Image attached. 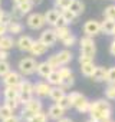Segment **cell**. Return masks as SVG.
<instances>
[{
	"label": "cell",
	"mask_w": 115,
	"mask_h": 122,
	"mask_svg": "<svg viewBox=\"0 0 115 122\" xmlns=\"http://www.w3.org/2000/svg\"><path fill=\"white\" fill-rule=\"evenodd\" d=\"M3 95H5V99H17L19 98V88L17 86H6Z\"/></svg>",
	"instance_id": "24"
},
{
	"label": "cell",
	"mask_w": 115,
	"mask_h": 122,
	"mask_svg": "<svg viewBox=\"0 0 115 122\" xmlns=\"http://www.w3.org/2000/svg\"><path fill=\"white\" fill-rule=\"evenodd\" d=\"M26 25L32 30H39V29H42L47 23H46L45 15H42V13H30L27 16V19H26Z\"/></svg>",
	"instance_id": "5"
},
{
	"label": "cell",
	"mask_w": 115,
	"mask_h": 122,
	"mask_svg": "<svg viewBox=\"0 0 115 122\" xmlns=\"http://www.w3.org/2000/svg\"><path fill=\"white\" fill-rule=\"evenodd\" d=\"M63 26H68V22H66V20H65V17L61 15V17L58 19V22L55 23V26H53V27H63Z\"/></svg>",
	"instance_id": "44"
},
{
	"label": "cell",
	"mask_w": 115,
	"mask_h": 122,
	"mask_svg": "<svg viewBox=\"0 0 115 122\" xmlns=\"http://www.w3.org/2000/svg\"><path fill=\"white\" fill-rule=\"evenodd\" d=\"M30 2H32V5H33V6H39V5L43 2V0H30Z\"/></svg>",
	"instance_id": "50"
},
{
	"label": "cell",
	"mask_w": 115,
	"mask_h": 122,
	"mask_svg": "<svg viewBox=\"0 0 115 122\" xmlns=\"http://www.w3.org/2000/svg\"><path fill=\"white\" fill-rule=\"evenodd\" d=\"M7 57H9V53H7V50H0V60H7Z\"/></svg>",
	"instance_id": "48"
},
{
	"label": "cell",
	"mask_w": 115,
	"mask_h": 122,
	"mask_svg": "<svg viewBox=\"0 0 115 122\" xmlns=\"http://www.w3.org/2000/svg\"><path fill=\"white\" fill-rule=\"evenodd\" d=\"M13 2H15V5H20L23 2H27V0H13Z\"/></svg>",
	"instance_id": "52"
},
{
	"label": "cell",
	"mask_w": 115,
	"mask_h": 122,
	"mask_svg": "<svg viewBox=\"0 0 115 122\" xmlns=\"http://www.w3.org/2000/svg\"><path fill=\"white\" fill-rule=\"evenodd\" d=\"M66 93H65V89L61 86V85H56V86H52V89H50V93H49V96H50V99L52 101H55V102H58L62 96H65Z\"/></svg>",
	"instance_id": "16"
},
{
	"label": "cell",
	"mask_w": 115,
	"mask_h": 122,
	"mask_svg": "<svg viewBox=\"0 0 115 122\" xmlns=\"http://www.w3.org/2000/svg\"><path fill=\"white\" fill-rule=\"evenodd\" d=\"M101 32H102V30H101V22H98V20H88V22L84 25V33H85L86 36L94 37V36L99 35Z\"/></svg>",
	"instance_id": "6"
},
{
	"label": "cell",
	"mask_w": 115,
	"mask_h": 122,
	"mask_svg": "<svg viewBox=\"0 0 115 122\" xmlns=\"http://www.w3.org/2000/svg\"><path fill=\"white\" fill-rule=\"evenodd\" d=\"M75 42H76V37L71 33L68 37H65L63 40H62V43H63V46H66V47H71V46H73L75 45Z\"/></svg>",
	"instance_id": "39"
},
{
	"label": "cell",
	"mask_w": 115,
	"mask_h": 122,
	"mask_svg": "<svg viewBox=\"0 0 115 122\" xmlns=\"http://www.w3.org/2000/svg\"><path fill=\"white\" fill-rule=\"evenodd\" d=\"M69 98H71L72 106H73V108H76V109L88 101V99H86L82 93H79V92H71V93H69Z\"/></svg>",
	"instance_id": "14"
},
{
	"label": "cell",
	"mask_w": 115,
	"mask_h": 122,
	"mask_svg": "<svg viewBox=\"0 0 115 122\" xmlns=\"http://www.w3.org/2000/svg\"><path fill=\"white\" fill-rule=\"evenodd\" d=\"M47 49H49V46L45 45L42 40H35L33 42V46L30 49V53L33 56H42V55H45L47 52Z\"/></svg>",
	"instance_id": "12"
},
{
	"label": "cell",
	"mask_w": 115,
	"mask_h": 122,
	"mask_svg": "<svg viewBox=\"0 0 115 122\" xmlns=\"http://www.w3.org/2000/svg\"><path fill=\"white\" fill-rule=\"evenodd\" d=\"M39 40H42L45 45H47L49 47L50 46H53L55 43H56V40H58V35H56V30L55 29H46V30H43L42 33H40V39Z\"/></svg>",
	"instance_id": "8"
},
{
	"label": "cell",
	"mask_w": 115,
	"mask_h": 122,
	"mask_svg": "<svg viewBox=\"0 0 115 122\" xmlns=\"http://www.w3.org/2000/svg\"><path fill=\"white\" fill-rule=\"evenodd\" d=\"M0 16H2V10H0Z\"/></svg>",
	"instance_id": "57"
},
{
	"label": "cell",
	"mask_w": 115,
	"mask_h": 122,
	"mask_svg": "<svg viewBox=\"0 0 115 122\" xmlns=\"http://www.w3.org/2000/svg\"><path fill=\"white\" fill-rule=\"evenodd\" d=\"M25 108H23V111H22V118L26 121V122H29V119L35 115V113H37V112H40L42 111V102H40V99H35V98H32L26 105H23Z\"/></svg>",
	"instance_id": "2"
},
{
	"label": "cell",
	"mask_w": 115,
	"mask_h": 122,
	"mask_svg": "<svg viewBox=\"0 0 115 122\" xmlns=\"http://www.w3.org/2000/svg\"><path fill=\"white\" fill-rule=\"evenodd\" d=\"M0 6H2V0H0Z\"/></svg>",
	"instance_id": "56"
},
{
	"label": "cell",
	"mask_w": 115,
	"mask_h": 122,
	"mask_svg": "<svg viewBox=\"0 0 115 122\" xmlns=\"http://www.w3.org/2000/svg\"><path fill=\"white\" fill-rule=\"evenodd\" d=\"M6 101V105L10 108V109H17V106L20 105V102H19V99H5Z\"/></svg>",
	"instance_id": "41"
},
{
	"label": "cell",
	"mask_w": 115,
	"mask_h": 122,
	"mask_svg": "<svg viewBox=\"0 0 115 122\" xmlns=\"http://www.w3.org/2000/svg\"><path fill=\"white\" fill-rule=\"evenodd\" d=\"M69 10H72L76 16H81L85 10V5L81 2V0H72V3L69 6Z\"/></svg>",
	"instance_id": "22"
},
{
	"label": "cell",
	"mask_w": 115,
	"mask_h": 122,
	"mask_svg": "<svg viewBox=\"0 0 115 122\" xmlns=\"http://www.w3.org/2000/svg\"><path fill=\"white\" fill-rule=\"evenodd\" d=\"M115 29V20L111 19H104V22H101V30L105 35H112Z\"/></svg>",
	"instance_id": "18"
},
{
	"label": "cell",
	"mask_w": 115,
	"mask_h": 122,
	"mask_svg": "<svg viewBox=\"0 0 115 122\" xmlns=\"http://www.w3.org/2000/svg\"><path fill=\"white\" fill-rule=\"evenodd\" d=\"M12 115H13V109H10L6 103L0 106V119H2V121L9 118V116H12Z\"/></svg>",
	"instance_id": "29"
},
{
	"label": "cell",
	"mask_w": 115,
	"mask_h": 122,
	"mask_svg": "<svg viewBox=\"0 0 115 122\" xmlns=\"http://www.w3.org/2000/svg\"><path fill=\"white\" fill-rule=\"evenodd\" d=\"M102 122H114V121H112V119L109 118V119H105V121H102Z\"/></svg>",
	"instance_id": "53"
},
{
	"label": "cell",
	"mask_w": 115,
	"mask_h": 122,
	"mask_svg": "<svg viewBox=\"0 0 115 122\" xmlns=\"http://www.w3.org/2000/svg\"><path fill=\"white\" fill-rule=\"evenodd\" d=\"M72 3V0H55V7H58L59 10H65V9H69Z\"/></svg>",
	"instance_id": "35"
},
{
	"label": "cell",
	"mask_w": 115,
	"mask_h": 122,
	"mask_svg": "<svg viewBox=\"0 0 115 122\" xmlns=\"http://www.w3.org/2000/svg\"><path fill=\"white\" fill-rule=\"evenodd\" d=\"M16 6L19 7V10H20L23 15L30 13V10H32V7H33V5H32L30 0H27V2H23V3H20V5H16Z\"/></svg>",
	"instance_id": "32"
},
{
	"label": "cell",
	"mask_w": 115,
	"mask_h": 122,
	"mask_svg": "<svg viewBox=\"0 0 115 122\" xmlns=\"http://www.w3.org/2000/svg\"><path fill=\"white\" fill-rule=\"evenodd\" d=\"M105 82H108L109 85L111 83H115V66L114 68H109L106 71V79H105Z\"/></svg>",
	"instance_id": "37"
},
{
	"label": "cell",
	"mask_w": 115,
	"mask_h": 122,
	"mask_svg": "<svg viewBox=\"0 0 115 122\" xmlns=\"http://www.w3.org/2000/svg\"><path fill=\"white\" fill-rule=\"evenodd\" d=\"M104 17H105V19L115 20V5H109V6L105 7V10H104Z\"/></svg>",
	"instance_id": "31"
},
{
	"label": "cell",
	"mask_w": 115,
	"mask_h": 122,
	"mask_svg": "<svg viewBox=\"0 0 115 122\" xmlns=\"http://www.w3.org/2000/svg\"><path fill=\"white\" fill-rule=\"evenodd\" d=\"M22 81H23L22 79V73L15 72V71H10L7 75L3 76V83L6 86H19Z\"/></svg>",
	"instance_id": "7"
},
{
	"label": "cell",
	"mask_w": 115,
	"mask_h": 122,
	"mask_svg": "<svg viewBox=\"0 0 115 122\" xmlns=\"http://www.w3.org/2000/svg\"><path fill=\"white\" fill-rule=\"evenodd\" d=\"M61 15H62L63 17H65V20L68 22V25H69V23H72V22H73V20H75V19L78 17V16H76V15H75V13H73L72 10H69V9L61 10Z\"/></svg>",
	"instance_id": "30"
},
{
	"label": "cell",
	"mask_w": 115,
	"mask_h": 122,
	"mask_svg": "<svg viewBox=\"0 0 115 122\" xmlns=\"http://www.w3.org/2000/svg\"><path fill=\"white\" fill-rule=\"evenodd\" d=\"M16 45V42L13 40V37L5 35V36H0V47L3 50H10L13 46Z\"/></svg>",
	"instance_id": "20"
},
{
	"label": "cell",
	"mask_w": 115,
	"mask_h": 122,
	"mask_svg": "<svg viewBox=\"0 0 115 122\" xmlns=\"http://www.w3.org/2000/svg\"><path fill=\"white\" fill-rule=\"evenodd\" d=\"M0 22L5 23V25H9L13 22V17H12V13H7V12H3L2 10V16H0Z\"/></svg>",
	"instance_id": "38"
},
{
	"label": "cell",
	"mask_w": 115,
	"mask_h": 122,
	"mask_svg": "<svg viewBox=\"0 0 115 122\" xmlns=\"http://www.w3.org/2000/svg\"><path fill=\"white\" fill-rule=\"evenodd\" d=\"M63 115H65V109L61 108L58 103L52 105V106L49 108V111H47V116H49L50 119H53V121H59L61 118H63Z\"/></svg>",
	"instance_id": "11"
},
{
	"label": "cell",
	"mask_w": 115,
	"mask_h": 122,
	"mask_svg": "<svg viewBox=\"0 0 115 122\" xmlns=\"http://www.w3.org/2000/svg\"><path fill=\"white\" fill-rule=\"evenodd\" d=\"M37 62L33 59V57H23L20 59L19 62V72L25 76H29V75H33L36 71H37Z\"/></svg>",
	"instance_id": "3"
},
{
	"label": "cell",
	"mask_w": 115,
	"mask_h": 122,
	"mask_svg": "<svg viewBox=\"0 0 115 122\" xmlns=\"http://www.w3.org/2000/svg\"><path fill=\"white\" fill-rule=\"evenodd\" d=\"M59 17H61V12H59V9H58V7L50 9V10H47V12L45 13L46 23L50 25V26H55V23L58 22V19H59Z\"/></svg>",
	"instance_id": "13"
},
{
	"label": "cell",
	"mask_w": 115,
	"mask_h": 122,
	"mask_svg": "<svg viewBox=\"0 0 115 122\" xmlns=\"http://www.w3.org/2000/svg\"><path fill=\"white\" fill-rule=\"evenodd\" d=\"M73 83H75V78H73V75H71V76H68V78H63V79H62L61 86L66 91V89L72 88V86H73Z\"/></svg>",
	"instance_id": "33"
},
{
	"label": "cell",
	"mask_w": 115,
	"mask_h": 122,
	"mask_svg": "<svg viewBox=\"0 0 115 122\" xmlns=\"http://www.w3.org/2000/svg\"><path fill=\"white\" fill-rule=\"evenodd\" d=\"M2 122H20V119H19L17 116H15V115H12V116H9V118H6V119H3Z\"/></svg>",
	"instance_id": "47"
},
{
	"label": "cell",
	"mask_w": 115,
	"mask_h": 122,
	"mask_svg": "<svg viewBox=\"0 0 115 122\" xmlns=\"http://www.w3.org/2000/svg\"><path fill=\"white\" fill-rule=\"evenodd\" d=\"M112 113V108L111 103L106 102L105 99H98L95 102H91V109H89V115L92 119L102 122L105 119H109Z\"/></svg>",
	"instance_id": "1"
},
{
	"label": "cell",
	"mask_w": 115,
	"mask_h": 122,
	"mask_svg": "<svg viewBox=\"0 0 115 122\" xmlns=\"http://www.w3.org/2000/svg\"><path fill=\"white\" fill-rule=\"evenodd\" d=\"M47 113H45V112H37V113H35L30 119H29V122H47Z\"/></svg>",
	"instance_id": "28"
},
{
	"label": "cell",
	"mask_w": 115,
	"mask_h": 122,
	"mask_svg": "<svg viewBox=\"0 0 115 122\" xmlns=\"http://www.w3.org/2000/svg\"><path fill=\"white\" fill-rule=\"evenodd\" d=\"M58 122H73V121H72V119H69V118H65V116H63V118H61Z\"/></svg>",
	"instance_id": "51"
},
{
	"label": "cell",
	"mask_w": 115,
	"mask_h": 122,
	"mask_svg": "<svg viewBox=\"0 0 115 122\" xmlns=\"http://www.w3.org/2000/svg\"><path fill=\"white\" fill-rule=\"evenodd\" d=\"M112 35H114V36H115V29H114V33H112Z\"/></svg>",
	"instance_id": "55"
},
{
	"label": "cell",
	"mask_w": 115,
	"mask_h": 122,
	"mask_svg": "<svg viewBox=\"0 0 115 122\" xmlns=\"http://www.w3.org/2000/svg\"><path fill=\"white\" fill-rule=\"evenodd\" d=\"M106 71H108V69H105L104 66H96L91 78H92L95 82H104V81L106 79Z\"/></svg>",
	"instance_id": "17"
},
{
	"label": "cell",
	"mask_w": 115,
	"mask_h": 122,
	"mask_svg": "<svg viewBox=\"0 0 115 122\" xmlns=\"http://www.w3.org/2000/svg\"><path fill=\"white\" fill-rule=\"evenodd\" d=\"M33 39L30 37V36H20L19 37V40L16 42V46L19 47V50H22V52H30V49H32V46H33Z\"/></svg>",
	"instance_id": "10"
},
{
	"label": "cell",
	"mask_w": 115,
	"mask_h": 122,
	"mask_svg": "<svg viewBox=\"0 0 115 122\" xmlns=\"http://www.w3.org/2000/svg\"><path fill=\"white\" fill-rule=\"evenodd\" d=\"M58 105H59L61 108H63L65 111H68L69 108H72V102H71V98H69V95H65V96H62L59 101L56 102Z\"/></svg>",
	"instance_id": "27"
},
{
	"label": "cell",
	"mask_w": 115,
	"mask_h": 122,
	"mask_svg": "<svg viewBox=\"0 0 115 122\" xmlns=\"http://www.w3.org/2000/svg\"><path fill=\"white\" fill-rule=\"evenodd\" d=\"M50 89H52V85H50L47 81H46V82H36V83H35V93H36V96H39V98L49 96Z\"/></svg>",
	"instance_id": "9"
},
{
	"label": "cell",
	"mask_w": 115,
	"mask_h": 122,
	"mask_svg": "<svg viewBox=\"0 0 115 122\" xmlns=\"http://www.w3.org/2000/svg\"><path fill=\"white\" fill-rule=\"evenodd\" d=\"M56 57H58V62H59L61 66H66L71 60H72V53L65 49V50L58 52V53H56Z\"/></svg>",
	"instance_id": "15"
},
{
	"label": "cell",
	"mask_w": 115,
	"mask_h": 122,
	"mask_svg": "<svg viewBox=\"0 0 115 122\" xmlns=\"http://www.w3.org/2000/svg\"><path fill=\"white\" fill-rule=\"evenodd\" d=\"M6 33H9V29H7V25L0 22V36H5Z\"/></svg>",
	"instance_id": "46"
},
{
	"label": "cell",
	"mask_w": 115,
	"mask_h": 122,
	"mask_svg": "<svg viewBox=\"0 0 115 122\" xmlns=\"http://www.w3.org/2000/svg\"><path fill=\"white\" fill-rule=\"evenodd\" d=\"M47 62H49V65L53 68V69H58V68H61V65H59V62H58V57H56V55H53V56H50L49 59H47Z\"/></svg>",
	"instance_id": "42"
},
{
	"label": "cell",
	"mask_w": 115,
	"mask_h": 122,
	"mask_svg": "<svg viewBox=\"0 0 115 122\" xmlns=\"http://www.w3.org/2000/svg\"><path fill=\"white\" fill-rule=\"evenodd\" d=\"M109 53L112 55V56H115V40L111 43V46H109Z\"/></svg>",
	"instance_id": "49"
},
{
	"label": "cell",
	"mask_w": 115,
	"mask_h": 122,
	"mask_svg": "<svg viewBox=\"0 0 115 122\" xmlns=\"http://www.w3.org/2000/svg\"><path fill=\"white\" fill-rule=\"evenodd\" d=\"M105 96L109 101H115V83H111L106 89H105Z\"/></svg>",
	"instance_id": "36"
},
{
	"label": "cell",
	"mask_w": 115,
	"mask_h": 122,
	"mask_svg": "<svg viewBox=\"0 0 115 122\" xmlns=\"http://www.w3.org/2000/svg\"><path fill=\"white\" fill-rule=\"evenodd\" d=\"M53 71V68L49 65V62H47V60H46V62H40L39 65H37V73L42 76V78H47V75Z\"/></svg>",
	"instance_id": "21"
},
{
	"label": "cell",
	"mask_w": 115,
	"mask_h": 122,
	"mask_svg": "<svg viewBox=\"0 0 115 122\" xmlns=\"http://www.w3.org/2000/svg\"><path fill=\"white\" fill-rule=\"evenodd\" d=\"M55 30H56V35H58V39H59V40H63L65 37H68V36L71 35V30H69L68 26H63V27H55Z\"/></svg>",
	"instance_id": "26"
},
{
	"label": "cell",
	"mask_w": 115,
	"mask_h": 122,
	"mask_svg": "<svg viewBox=\"0 0 115 122\" xmlns=\"http://www.w3.org/2000/svg\"><path fill=\"white\" fill-rule=\"evenodd\" d=\"M23 16H25V15H23V13L19 10V7L15 5V7L12 9V17H13V20H20Z\"/></svg>",
	"instance_id": "40"
},
{
	"label": "cell",
	"mask_w": 115,
	"mask_h": 122,
	"mask_svg": "<svg viewBox=\"0 0 115 122\" xmlns=\"http://www.w3.org/2000/svg\"><path fill=\"white\" fill-rule=\"evenodd\" d=\"M58 71H59V73H61V76H62V79H63V78H68V76H71V75H72V71H71L69 68H59Z\"/></svg>",
	"instance_id": "43"
},
{
	"label": "cell",
	"mask_w": 115,
	"mask_h": 122,
	"mask_svg": "<svg viewBox=\"0 0 115 122\" xmlns=\"http://www.w3.org/2000/svg\"><path fill=\"white\" fill-rule=\"evenodd\" d=\"M95 68H96V66L94 65V60H92V62H86V63H82V65H81V72H82L84 76L91 78L92 73H94V71H95Z\"/></svg>",
	"instance_id": "23"
},
{
	"label": "cell",
	"mask_w": 115,
	"mask_h": 122,
	"mask_svg": "<svg viewBox=\"0 0 115 122\" xmlns=\"http://www.w3.org/2000/svg\"><path fill=\"white\" fill-rule=\"evenodd\" d=\"M81 43V55H86L89 57H95V53H96V46H95V42L91 36H85L79 40Z\"/></svg>",
	"instance_id": "4"
},
{
	"label": "cell",
	"mask_w": 115,
	"mask_h": 122,
	"mask_svg": "<svg viewBox=\"0 0 115 122\" xmlns=\"http://www.w3.org/2000/svg\"><path fill=\"white\" fill-rule=\"evenodd\" d=\"M12 69H10V63L7 62V60H0V76H5V75H7L9 72H10Z\"/></svg>",
	"instance_id": "34"
},
{
	"label": "cell",
	"mask_w": 115,
	"mask_h": 122,
	"mask_svg": "<svg viewBox=\"0 0 115 122\" xmlns=\"http://www.w3.org/2000/svg\"><path fill=\"white\" fill-rule=\"evenodd\" d=\"M92 57H89V56H86V55H81L79 56V63L82 65V63H86V62H92Z\"/></svg>",
	"instance_id": "45"
},
{
	"label": "cell",
	"mask_w": 115,
	"mask_h": 122,
	"mask_svg": "<svg viewBox=\"0 0 115 122\" xmlns=\"http://www.w3.org/2000/svg\"><path fill=\"white\" fill-rule=\"evenodd\" d=\"M86 122H98V121H95V119H92V118H91V119H89V121H86Z\"/></svg>",
	"instance_id": "54"
},
{
	"label": "cell",
	"mask_w": 115,
	"mask_h": 122,
	"mask_svg": "<svg viewBox=\"0 0 115 122\" xmlns=\"http://www.w3.org/2000/svg\"><path fill=\"white\" fill-rule=\"evenodd\" d=\"M46 81H47L52 86H56V85H61V82H62V76H61V73H59V71H58V69H53V71L47 75Z\"/></svg>",
	"instance_id": "19"
},
{
	"label": "cell",
	"mask_w": 115,
	"mask_h": 122,
	"mask_svg": "<svg viewBox=\"0 0 115 122\" xmlns=\"http://www.w3.org/2000/svg\"><path fill=\"white\" fill-rule=\"evenodd\" d=\"M0 50H2V47H0Z\"/></svg>",
	"instance_id": "58"
},
{
	"label": "cell",
	"mask_w": 115,
	"mask_h": 122,
	"mask_svg": "<svg viewBox=\"0 0 115 122\" xmlns=\"http://www.w3.org/2000/svg\"><path fill=\"white\" fill-rule=\"evenodd\" d=\"M7 29H9V33H13V35H19V33H22V30H23V26L17 22V20H13L12 23H9L7 25Z\"/></svg>",
	"instance_id": "25"
}]
</instances>
